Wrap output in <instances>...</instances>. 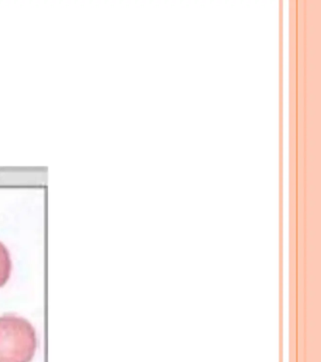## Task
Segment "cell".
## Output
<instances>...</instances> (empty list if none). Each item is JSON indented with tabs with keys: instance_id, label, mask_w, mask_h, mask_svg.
Wrapping results in <instances>:
<instances>
[{
	"instance_id": "cell-2",
	"label": "cell",
	"mask_w": 321,
	"mask_h": 362,
	"mask_svg": "<svg viewBox=\"0 0 321 362\" xmlns=\"http://www.w3.org/2000/svg\"><path fill=\"white\" fill-rule=\"evenodd\" d=\"M12 272V259L6 246L0 242V287L6 284Z\"/></svg>"
},
{
	"instance_id": "cell-1",
	"label": "cell",
	"mask_w": 321,
	"mask_h": 362,
	"mask_svg": "<svg viewBox=\"0 0 321 362\" xmlns=\"http://www.w3.org/2000/svg\"><path fill=\"white\" fill-rule=\"evenodd\" d=\"M37 349L33 325L16 314L0 316V362H30Z\"/></svg>"
}]
</instances>
